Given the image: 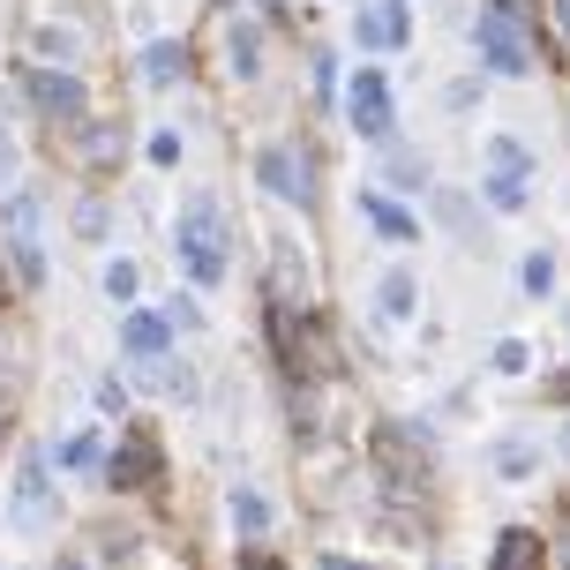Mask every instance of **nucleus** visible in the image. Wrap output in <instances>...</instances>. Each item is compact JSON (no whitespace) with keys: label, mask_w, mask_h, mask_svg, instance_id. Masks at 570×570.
<instances>
[{"label":"nucleus","mask_w":570,"mask_h":570,"mask_svg":"<svg viewBox=\"0 0 570 570\" xmlns=\"http://www.w3.org/2000/svg\"><path fill=\"white\" fill-rule=\"evenodd\" d=\"M173 248H180V263H188V278L196 285H218L226 278V218H218V203L196 196L188 210H180V233H173Z\"/></svg>","instance_id":"1"},{"label":"nucleus","mask_w":570,"mask_h":570,"mask_svg":"<svg viewBox=\"0 0 570 570\" xmlns=\"http://www.w3.org/2000/svg\"><path fill=\"white\" fill-rule=\"evenodd\" d=\"M525 23H533V8L525 0H495L481 23H473V38H481V60L495 68V76H533V46H525Z\"/></svg>","instance_id":"2"},{"label":"nucleus","mask_w":570,"mask_h":570,"mask_svg":"<svg viewBox=\"0 0 570 570\" xmlns=\"http://www.w3.org/2000/svg\"><path fill=\"white\" fill-rule=\"evenodd\" d=\"M38 210H46V203L30 196V188H16V196L0 203V240H8V263H16V278H23V285L46 278V240H38Z\"/></svg>","instance_id":"3"},{"label":"nucleus","mask_w":570,"mask_h":570,"mask_svg":"<svg viewBox=\"0 0 570 570\" xmlns=\"http://www.w3.org/2000/svg\"><path fill=\"white\" fill-rule=\"evenodd\" d=\"M8 518H16V533H46L53 525V458L30 443L23 465H16V488H8Z\"/></svg>","instance_id":"4"},{"label":"nucleus","mask_w":570,"mask_h":570,"mask_svg":"<svg viewBox=\"0 0 570 570\" xmlns=\"http://www.w3.org/2000/svg\"><path fill=\"white\" fill-rule=\"evenodd\" d=\"M481 188H488L495 210H525V196H533V158H525L511 136H495L488 142V180Z\"/></svg>","instance_id":"5"},{"label":"nucleus","mask_w":570,"mask_h":570,"mask_svg":"<svg viewBox=\"0 0 570 570\" xmlns=\"http://www.w3.org/2000/svg\"><path fill=\"white\" fill-rule=\"evenodd\" d=\"M256 180L278 203H315V158H308V150H293V142L263 150V158H256Z\"/></svg>","instance_id":"6"},{"label":"nucleus","mask_w":570,"mask_h":570,"mask_svg":"<svg viewBox=\"0 0 570 570\" xmlns=\"http://www.w3.org/2000/svg\"><path fill=\"white\" fill-rule=\"evenodd\" d=\"M345 114H353V128L368 142H383L399 120H391V83H383V68H361L353 76V90H345Z\"/></svg>","instance_id":"7"},{"label":"nucleus","mask_w":570,"mask_h":570,"mask_svg":"<svg viewBox=\"0 0 570 570\" xmlns=\"http://www.w3.org/2000/svg\"><path fill=\"white\" fill-rule=\"evenodd\" d=\"M30 98H38V114L46 120H83V83L68 76V68H30Z\"/></svg>","instance_id":"8"},{"label":"nucleus","mask_w":570,"mask_h":570,"mask_svg":"<svg viewBox=\"0 0 570 570\" xmlns=\"http://www.w3.org/2000/svg\"><path fill=\"white\" fill-rule=\"evenodd\" d=\"M353 38H361V53H391V46H405V0H375V8H361V16H353Z\"/></svg>","instance_id":"9"},{"label":"nucleus","mask_w":570,"mask_h":570,"mask_svg":"<svg viewBox=\"0 0 570 570\" xmlns=\"http://www.w3.org/2000/svg\"><path fill=\"white\" fill-rule=\"evenodd\" d=\"M106 473H114V488H150V481H158V451H150V435H128Z\"/></svg>","instance_id":"10"},{"label":"nucleus","mask_w":570,"mask_h":570,"mask_svg":"<svg viewBox=\"0 0 570 570\" xmlns=\"http://www.w3.org/2000/svg\"><path fill=\"white\" fill-rule=\"evenodd\" d=\"M166 338H173V323H166V315H150V308H136L128 323H120V345H128L136 361H158V353H166Z\"/></svg>","instance_id":"11"},{"label":"nucleus","mask_w":570,"mask_h":570,"mask_svg":"<svg viewBox=\"0 0 570 570\" xmlns=\"http://www.w3.org/2000/svg\"><path fill=\"white\" fill-rule=\"evenodd\" d=\"M180 76H188V46H180V38H158V46H150V53H142V83H180Z\"/></svg>","instance_id":"12"},{"label":"nucleus","mask_w":570,"mask_h":570,"mask_svg":"<svg viewBox=\"0 0 570 570\" xmlns=\"http://www.w3.org/2000/svg\"><path fill=\"white\" fill-rule=\"evenodd\" d=\"M488 570H541V533L511 525V533L495 541V563H488Z\"/></svg>","instance_id":"13"},{"label":"nucleus","mask_w":570,"mask_h":570,"mask_svg":"<svg viewBox=\"0 0 570 570\" xmlns=\"http://www.w3.org/2000/svg\"><path fill=\"white\" fill-rule=\"evenodd\" d=\"M361 218H368L375 233H391V240H413V233H421V226L399 210V203H383V196H361Z\"/></svg>","instance_id":"14"},{"label":"nucleus","mask_w":570,"mask_h":570,"mask_svg":"<svg viewBox=\"0 0 570 570\" xmlns=\"http://www.w3.org/2000/svg\"><path fill=\"white\" fill-rule=\"evenodd\" d=\"M375 301H383V315H413V301H421V285H413V271H391V278L375 285Z\"/></svg>","instance_id":"15"},{"label":"nucleus","mask_w":570,"mask_h":570,"mask_svg":"<svg viewBox=\"0 0 570 570\" xmlns=\"http://www.w3.org/2000/svg\"><path fill=\"white\" fill-rule=\"evenodd\" d=\"M233 525H240V533H263V525H271V503H263L256 488H233Z\"/></svg>","instance_id":"16"},{"label":"nucleus","mask_w":570,"mask_h":570,"mask_svg":"<svg viewBox=\"0 0 570 570\" xmlns=\"http://www.w3.org/2000/svg\"><path fill=\"white\" fill-rule=\"evenodd\" d=\"M256 60H263V38L256 30H233V76H256Z\"/></svg>","instance_id":"17"},{"label":"nucleus","mask_w":570,"mask_h":570,"mask_svg":"<svg viewBox=\"0 0 570 570\" xmlns=\"http://www.w3.org/2000/svg\"><path fill=\"white\" fill-rule=\"evenodd\" d=\"M60 465H76V473H83V465H98V435H76V443H60Z\"/></svg>","instance_id":"18"},{"label":"nucleus","mask_w":570,"mask_h":570,"mask_svg":"<svg viewBox=\"0 0 570 570\" xmlns=\"http://www.w3.org/2000/svg\"><path fill=\"white\" fill-rule=\"evenodd\" d=\"M556 285V263L548 256H525V293H548Z\"/></svg>","instance_id":"19"},{"label":"nucleus","mask_w":570,"mask_h":570,"mask_svg":"<svg viewBox=\"0 0 570 570\" xmlns=\"http://www.w3.org/2000/svg\"><path fill=\"white\" fill-rule=\"evenodd\" d=\"M106 293L128 301V293H136V263H114V271H106Z\"/></svg>","instance_id":"20"},{"label":"nucleus","mask_w":570,"mask_h":570,"mask_svg":"<svg viewBox=\"0 0 570 570\" xmlns=\"http://www.w3.org/2000/svg\"><path fill=\"white\" fill-rule=\"evenodd\" d=\"M495 368H503V375H525V345L503 338V345H495Z\"/></svg>","instance_id":"21"},{"label":"nucleus","mask_w":570,"mask_h":570,"mask_svg":"<svg viewBox=\"0 0 570 570\" xmlns=\"http://www.w3.org/2000/svg\"><path fill=\"white\" fill-rule=\"evenodd\" d=\"M240 570H285L278 556H263V548H248V556H240Z\"/></svg>","instance_id":"22"},{"label":"nucleus","mask_w":570,"mask_h":570,"mask_svg":"<svg viewBox=\"0 0 570 570\" xmlns=\"http://www.w3.org/2000/svg\"><path fill=\"white\" fill-rule=\"evenodd\" d=\"M16 173V142H8V128H0V180Z\"/></svg>","instance_id":"23"},{"label":"nucleus","mask_w":570,"mask_h":570,"mask_svg":"<svg viewBox=\"0 0 570 570\" xmlns=\"http://www.w3.org/2000/svg\"><path fill=\"white\" fill-rule=\"evenodd\" d=\"M556 30H563V38H570V0H556Z\"/></svg>","instance_id":"24"},{"label":"nucleus","mask_w":570,"mask_h":570,"mask_svg":"<svg viewBox=\"0 0 570 570\" xmlns=\"http://www.w3.org/2000/svg\"><path fill=\"white\" fill-rule=\"evenodd\" d=\"M323 570H361V563H345V556H331V563H323Z\"/></svg>","instance_id":"25"},{"label":"nucleus","mask_w":570,"mask_h":570,"mask_svg":"<svg viewBox=\"0 0 570 570\" xmlns=\"http://www.w3.org/2000/svg\"><path fill=\"white\" fill-rule=\"evenodd\" d=\"M256 8H271V16H285V0H256Z\"/></svg>","instance_id":"26"},{"label":"nucleus","mask_w":570,"mask_h":570,"mask_svg":"<svg viewBox=\"0 0 570 570\" xmlns=\"http://www.w3.org/2000/svg\"><path fill=\"white\" fill-rule=\"evenodd\" d=\"M53 570H83V563H76V556H60V563H53Z\"/></svg>","instance_id":"27"},{"label":"nucleus","mask_w":570,"mask_h":570,"mask_svg":"<svg viewBox=\"0 0 570 570\" xmlns=\"http://www.w3.org/2000/svg\"><path fill=\"white\" fill-rule=\"evenodd\" d=\"M563 451H570V421H563Z\"/></svg>","instance_id":"28"}]
</instances>
